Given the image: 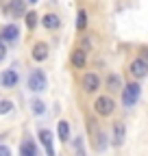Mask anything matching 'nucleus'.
<instances>
[{
	"mask_svg": "<svg viewBox=\"0 0 148 156\" xmlns=\"http://www.w3.org/2000/svg\"><path fill=\"white\" fill-rule=\"evenodd\" d=\"M98 87H100V78H98L96 74H85V76H83V89H85V91L91 93V91H96Z\"/></svg>",
	"mask_w": 148,
	"mask_h": 156,
	"instance_id": "5",
	"label": "nucleus"
},
{
	"mask_svg": "<svg viewBox=\"0 0 148 156\" xmlns=\"http://www.w3.org/2000/svg\"><path fill=\"white\" fill-rule=\"evenodd\" d=\"M11 108H13V104H11L9 100H2V102H0V115H7V113H11Z\"/></svg>",
	"mask_w": 148,
	"mask_h": 156,
	"instance_id": "20",
	"label": "nucleus"
},
{
	"mask_svg": "<svg viewBox=\"0 0 148 156\" xmlns=\"http://www.w3.org/2000/svg\"><path fill=\"white\" fill-rule=\"evenodd\" d=\"M142 58H144V61L148 63V48H144V50H142Z\"/></svg>",
	"mask_w": 148,
	"mask_h": 156,
	"instance_id": "24",
	"label": "nucleus"
},
{
	"mask_svg": "<svg viewBox=\"0 0 148 156\" xmlns=\"http://www.w3.org/2000/svg\"><path fill=\"white\" fill-rule=\"evenodd\" d=\"M46 56H48V46L44 41L33 46V58H35V61H46Z\"/></svg>",
	"mask_w": 148,
	"mask_h": 156,
	"instance_id": "7",
	"label": "nucleus"
},
{
	"mask_svg": "<svg viewBox=\"0 0 148 156\" xmlns=\"http://www.w3.org/2000/svg\"><path fill=\"white\" fill-rule=\"evenodd\" d=\"M5 54H7V48H5V44H0V61L5 58Z\"/></svg>",
	"mask_w": 148,
	"mask_h": 156,
	"instance_id": "23",
	"label": "nucleus"
},
{
	"mask_svg": "<svg viewBox=\"0 0 148 156\" xmlns=\"http://www.w3.org/2000/svg\"><path fill=\"white\" fill-rule=\"evenodd\" d=\"M107 87H109L111 91L122 89V80H120V76H118V74H109V76H107Z\"/></svg>",
	"mask_w": 148,
	"mask_h": 156,
	"instance_id": "15",
	"label": "nucleus"
},
{
	"mask_svg": "<svg viewBox=\"0 0 148 156\" xmlns=\"http://www.w3.org/2000/svg\"><path fill=\"white\" fill-rule=\"evenodd\" d=\"M7 11L20 17V15L24 13V0H11V2H9V7H7Z\"/></svg>",
	"mask_w": 148,
	"mask_h": 156,
	"instance_id": "11",
	"label": "nucleus"
},
{
	"mask_svg": "<svg viewBox=\"0 0 148 156\" xmlns=\"http://www.w3.org/2000/svg\"><path fill=\"white\" fill-rule=\"evenodd\" d=\"M131 74L135 78H144L148 74V63L144 61V58H135V61L131 63Z\"/></svg>",
	"mask_w": 148,
	"mask_h": 156,
	"instance_id": "4",
	"label": "nucleus"
},
{
	"mask_svg": "<svg viewBox=\"0 0 148 156\" xmlns=\"http://www.w3.org/2000/svg\"><path fill=\"white\" fill-rule=\"evenodd\" d=\"M42 24H44L46 28H50V30H52V28H57V26H59V17L54 15V13H48V15H44V17H42Z\"/></svg>",
	"mask_w": 148,
	"mask_h": 156,
	"instance_id": "14",
	"label": "nucleus"
},
{
	"mask_svg": "<svg viewBox=\"0 0 148 156\" xmlns=\"http://www.w3.org/2000/svg\"><path fill=\"white\" fill-rule=\"evenodd\" d=\"M39 141L44 143L48 156H54V152H52V132L50 130H39Z\"/></svg>",
	"mask_w": 148,
	"mask_h": 156,
	"instance_id": "9",
	"label": "nucleus"
},
{
	"mask_svg": "<svg viewBox=\"0 0 148 156\" xmlns=\"http://www.w3.org/2000/svg\"><path fill=\"white\" fill-rule=\"evenodd\" d=\"M139 93H142V87H139L137 83H128V85L124 87V91H122V102H124V106H133V104L139 100Z\"/></svg>",
	"mask_w": 148,
	"mask_h": 156,
	"instance_id": "1",
	"label": "nucleus"
},
{
	"mask_svg": "<svg viewBox=\"0 0 148 156\" xmlns=\"http://www.w3.org/2000/svg\"><path fill=\"white\" fill-rule=\"evenodd\" d=\"M31 104H33L31 108H33V113H35V115H42V113L46 111V106H44V102H42V100H33Z\"/></svg>",
	"mask_w": 148,
	"mask_h": 156,
	"instance_id": "19",
	"label": "nucleus"
},
{
	"mask_svg": "<svg viewBox=\"0 0 148 156\" xmlns=\"http://www.w3.org/2000/svg\"><path fill=\"white\" fill-rule=\"evenodd\" d=\"M0 35H2L7 41H15V39H17V26H15V24H7Z\"/></svg>",
	"mask_w": 148,
	"mask_h": 156,
	"instance_id": "12",
	"label": "nucleus"
},
{
	"mask_svg": "<svg viewBox=\"0 0 148 156\" xmlns=\"http://www.w3.org/2000/svg\"><path fill=\"white\" fill-rule=\"evenodd\" d=\"M0 156H11V152H9L7 145H0Z\"/></svg>",
	"mask_w": 148,
	"mask_h": 156,
	"instance_id": "22",
	"label": "nucleus"
},
{
	"mask_svg": "<svg viewBox=\"0 0 148 156\" xmlns=\"http://www.w3.org/2000/svg\"><path fill=\"white\" fill-rule=\"evenodd\" d=\"M28 2H39V0H28Z\"/></svg>",
	"mask_w": 148,
	"mask_h": 156,
	"instance_id": "25",
	"label": "nucleus"
},
{
	"mask_svg": "<svg viewBox=\"0 0 148 156\" xmlns=\"http://www.w3.org/2000/svg\"><path fill=\"white\" fill-rule=\"evenodd\" d=\"M74 152H76V156H87V154H85V145H83V139H81V136H76V139H74Z\"/></svg>",
	"mask_w": 148,
	"mask_h": 156,
	"instance_id": "18",
	"label": "nucleus"
},
{
	"mask_svg": "<svg viewBox=\"0 0 148 156\" xmlns=\"http://www.w3.org/2000/svg\"><path fill=\"white\" fill-rule=\"evenodd\" d=\"M0 80H2V87H15L20 78H17V74H15L13 69H7V72L2 74V78H0Z\"/></svg>",
	"mask_w": 148,
	"mask_h": 156,
	"instance_id": "10",
	"label": "nucleus"
},
{
	"mask_svg": "<svg viewBox=\"0 0 148 156\" xmlns=\"http://www.w3.org/2000/svg\"><path fill=\"white\" fill-rule=\"evenodd\" d=\"M35 24H37V13H26V26L28 28H35Z\"/></svg>",
	"mask_w": 148,
	"mask_h": 156,
	"instance_id": "21",
	"label": "nucleus"
},
{
	"mask_svg": "<svg viewBox=\"0 0 148 156\" xmlns=\"http://www.w3.org/2000/svg\"><path fill=\"white\" fill-rule=\"evenodd\" d=\"M20 156H39V150H37L35 141H31V139L22 141V145H20Z\"/></svg>",
	"mask_w": 148,
	"mask_h": 156,
	"instance_id": "6",
	"label": "nucleus"
},
{
	"mask_svg": "<svg viewBox=\"0 0 148 156\" xmlns=\"http://www.w3.org/2000/svg\"><path fill=\"white\" fill-rule=\"evenodd\" d=\"M72 65L74 67H85V50H74L72 52Z\"/></svg>",
	"mask_w": 148,
	"mask_h": 156,
	"instance_id": "13",
	"label": "nucleus"
},
{
	"mask_svg": "<svg viewBox=\"0 0 148 156\" xmlns=\"http://www.w3.org/2000/svg\"><path fill=\"white\" fill-rule=\"evenodd\" d=\"M28 89L31 91H44L46 89V74L42 69H35L28 76Z\"/></svg>",
	"mask_w": 148,
	"mask_h": 156,
	"instance_id": "3",
	"label": "nucleus"
},
{
	"mask_svg": "<svg viewBox=\"0 0 148 156\" xmlns=\"http://www.w3.org/2000/svg\"><path fill=\"white\" fill-rule=\"evenodd\" d=\"M68 139H70V124L59 122V141H68Z\"/></svg>",
	"mask_w": 148,
	"mask_h": 156,
	"instance_id": "16",
	"label": "nucleus"
},
{
	"mask_svg": "<svg viewBox=\"0 0 148 156\" xmlns=\"http://www.w3.org/2000/svg\"><path fill=\"white\" fill-rule=\"evenodd\" d=\"M94 108H96V113H98V115H102V117H109L111 113H113L116 104H113V100H111L109 95H100L98 100L94 102Z\"/></svg>",
	"mask_w": 148,
	"mask_h": 156,
	"instance_id": "2",
	"label": "nucleus"
},
{
	"mask_svg": "<svg viewBox=\"0 0 148 156\" xmlns=\"http://www.w3.org/2000/svg\"><path fill=\"white\" fill-rule=\"evenodd\" d=\"M85 26H87V11L81 9L79 15H76V28H79V30H85Z\"/></svg>",
	"mask_w": 148,
	"mask_h": 156,
	"instance_id": "17",
	"label": "nucleus"
},
{
	"mask_svg": "<svg viewBox=\"0 0 148 156\" xmlns=\"http://www.w3.org/2000/svg\"><path fill=\"white\" fill-rule=\"evenodd\" d=\"M126 139V134H124V124L122 122H116L113 124V145H122Z\"/></svg>",
	"mask_w": 148,
	"mask_h": 156,
	"instance_id": "8",
	"label": "nucleus"
}]
</instances>
